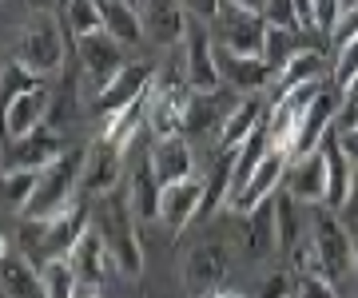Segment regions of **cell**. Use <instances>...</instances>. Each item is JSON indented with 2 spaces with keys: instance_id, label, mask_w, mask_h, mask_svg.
<instances>
[{
  "instance_id": "9a60e30c",
  "label": "cell",
  "mask_w": 358,
  "mask_h": 298,
  "mask_svg": "<svg viewBox=\"0 0 358 298\" xmlns=\"http://www.w3.org/2000/svg\"><path fill=\"white\" fill-rule=\"evenodd\" d=\"M199 211H203V179H183L164 187L159 219L167 223V231H183L192 219H199Z\"/></svg>"
},
{
  "instance_id": "ba28073f",
  "label": "cell",
  "mask_w": 358,
  "mask_h": 298,
  "mask_svg": "<svg viewBox=\"0 0 358 298\" xmlns=\"http://www.w3.org/2000/svg\"><path fill=\"white\" fill-rule=\"evenodd\" d=\"M231 271V251L223 243H199L183 259V290L192 298H215Z\"/></svg>"
},
{
  "instance_id": "7bdbcfd3",
  "label": "cell",
  "mask_w": 358,
  "mask_h": 298,
  "mask_svg": "<svg viewBox=\"0 0 358 298\" xmlns=\"http://www.w3.org/2000/svg\"><path fill=\"white\" fill-rule=\"evenodd\" d=\"M355 274H358V259H355Z\"/></svg>"
},
{
  "instance_id": "7402d4cb",
  "label": "cell",
  "mask_w": 358,
  "mask_h": 298,
  "mask_svg": "<svg viewBox=\"0 0 358 298\" xmlns=\"http://www.w3.org/2000/svg\"><path fill=\"white\" fill-rule=\"evenodd\" d=\"M159 199H164V183L155 179L152 163L143 159V163H136V171H131V179H128V203H131L136 223L159 219Z\"/></svg>"
},
{
  "instance_id": "484cf974",
  "label": "cell",
  "mask_w": 358,
  "mask_h": 298,
  "mask_svg": "<svg viewBox=\"0 0 358 298\" xmlns=\"http://www.w3.org/2000/svg\"><path fill=\"white\" fill-rule=\"evenodd\" d=\"M243 223H247V255L251 259H263L271 251H279L275 246V199H267L263 207L243 215Z\"/></svg>"
},
{
  "instance_id": "d4e9b609",
  "label": "cell",
  "mask_w": 358,
  "mask_h": 298,
  "mask_svg": "<svg viewBox=\"0 0 358 298\" xmlns=\"http://www.w3.org/2000/svg\"><path fill=\"white\" fill-rule=\"evenodd\" d=\"M148 104H152V91H148L136 107H128V112H120V116H112V119H103V135L100 140L112 143L115 151H128V143L136 140L140 128L148 124Z\"/></svg>"
},
{
  "instance_id": "44dd1931",
  "label": "cell",
  "mask_w": 358,
  "mask_h": 298,
  "mask_svg": "<svg viewBox=\"0 0 358 298\" xmlns=\"http://www.w3.org/2000/svg\"><path fill=\"white\" fill-rule=\"evenodd\" d=\"M322 68H327V56H322V48H303V52L294 56L291 64H287V68L279 72V76H275L271 100L279 104L287 91L303 88V84H322Z\"/></svg>"
},
{
  "instance_id": "4316f807",
  "label": "cell",
  "mask_w": 358,
  "mask_h": 298,
  "mask_svg": "<svg viewBox=\"0 0 358 298\" xmlns=\"http://www.w3.org/2000/svg\"><path fill=\"white\" fill-rule=\"evenodd\" d=\"M299 239H303V215H299V203H294L287 191L275 195V246L282 255H294L299 251Z\"/></svg>"
},
{
  "instance_id": "74e56055",
  "label": "cell",
  "mask_w": 358,
  "mask_h": 298,
  "mask_svg": "<svg viewBox=\"0 0 358 298\" xmlns=\"http://www.w3.org/2000/svg\"><path fill=\"white\" fill-rule=\"evenodd\" d=\"M294 278H299V295L294 298H338L334 295V283L327 274H299L294 271Z\"/></svg>"
},
{
  "instance_id": "60d3db41",
  "label": "cell",
  "mask_w": 358,
  "mask_h": 298,
  "mask_svg": "<svg viewBox=\"0 0 358 298\" xmlns=\"http://www.w3.org/2000/svg\"><path fill=\"white\" fill-rule=\"evenodd\" d=\"M350 207H358V167H355V191H350Z\"/></svg>"
},
{
  "instance_id": "f1b7e54d",
  "label": "cell",
  "mask_w": 358,
  "mask_h": 298,
  "mask_svg": "<svg viewBox=\"0 0 358 298\" xmlns=\"http://www.w3.org/2000/svg\"><path fill=\"white\" fill-rule=\"evenodd\" d=\"M36 187H40V171H4V183H0L4 207L13 215H24L28 203L36 199Z\"/></svg>"
},
{
  "instance_id": "ac0fdd59",
  "label": "cell",
  "mask_w": 358,
  "mask_h": 298,
  "mask_svg": "<svg viewBox=\"0 0 358 298\" xmlns=\"http://www.w3.org/2000/svg\"><path fill=\"white\" fill-rule=\"evenodd\" d=\"M120 159H124V151H115L112 143L100 140L88 151V159H84V179H80V187L88 195L108 199L115 191V179H120Z\"/></svg>"
},
{
  "instance_id": "8fae6325",
  "label": "cell",
  "mask_w": 358,
  "mask_h": 298,
  "mask_svg": "<svg viewBox=\"0 0 358 298\" xmlns=\"http://www.w3.org/2000/svg\"><path fill=\"white\" fill-rule=\"evenodd\" d=\"M140 8V24H143V40L152 44H176V40L187 36V4H176V0H148V4H136Z\"/></svg>"
},
{
  "instance_id": "83f0119b",
  "label": "cell",
  "mask_w": 358,
  "mask_h": 298,
  "mask_svg": "<svg viewBox=\"0 0 358 298\" xmlns=\"http://www.w3.org/2000/svg\"><path fill=\"white\" fill-rule=\"evenodd\" d=\"M303 48H319V44H307L303 32H287V28H271L267 32V48H263V60L271 64V72L279 76L282 68L291 64L294 56L303 52Z\"/></svg>"
},
{
  "instance_id": "52a82bcc",
  "label": "cell",
  "mask_w": 358,
  "mask_h": 298,
  "mask_svg": "<svg viewBox=\"0 0 358 298\" xmlns=\"http://www.w3.org/2000/svg\"><path fill=\"white\" fill-rule=\"evenodd\" d=\"M13 60H20L32 76H48V72H56L60 60H64V36H60V24H56L52 16H36V20L20 32V40H16V56Z\"/></svg>"
},
{
  "instance_id": "ee69618b",
  "label": "cell",
  "mask_w": 358,
  "mask_h": 298,
  "mask_svg": "<svg viewBox=\"0 0 358 298\" xmlns=\"http://www.w3.org/2000/svg\"><path fill=\"white\" fill-rule=\"evenodd\" d=\"M88 298H96V295H88Z\"/></svg>"
},
{
  "instance_id": "7c38bea8",
  "label": "cell",
  "mask_w": 358,
  "mask_h": 298,
  "mask_svg": "<svg viewBox=\"0 0 358 298\" xmlns=\"http://www.w3.org/2000/svg\"><path fill=\"white\" fill-rule=\"evenodd\" d=\"M287 195L303 207H322L327 203V156L322 147L315 156L291 159V171H287Z\"/></svg>"
},
{
  "instance_id": "5b68a950",
  "label": "cell",
  "mask_w": 358,
  "mask_h": 298,
  "mask_svg": "<svg viewBox=\"0 0 358 298\" xmlns=\"http://www.w3.org/2000/svg\"><path fill=\"white\" fill-rule=\"evenodd\" d=\"M192 16V13H187ZM183 52H187V64H183V84L199 96H211V91L223 88V76H219V48L215 40L207 36V24L195 20L187 24V36H183Z\"/></svg>"
},
{
  "instance_id": "d6986e66",
  "label": "cell",
  "mask_w": 358,
  "mask_h": 298,
  "mask_svg": "<svg viewBox=\"0 0 358 298\" xmlns=\"http://www.w3.org/2000/svg\"><path fill=\"white\" fill-rule=\"evenodd\" d=\"M219 76H223L227 88L259 91V88H267L271 80H275V72H271V64L263 60V56H231V52L219 48Z\"/></svg>"
},
{
  "instance_id": "4dcf8cb0",
  "label": "cell",
  "mask_w": 358,
  "mask_h": 298,
  "mask_svg": "<svg viewBox=\"0 0 358 298\" xmlns=\"http://www.w3.org/2000/svg\"><path fill=\"white\" fill-rule=\"evenodd\" d=\"M64 20H68V28H72V36L76 40L103 32L100 0H72V4H64Z\"/></svg>"
},
{
  "instance_id": "f546056e",
  "label": "cell",
  "mask_w": 358,
  "mask_h": 298,
  "mask_svg": "<svg viewBox=\"0 0 358 298\" xmlns=\"http://www.w3.org/2000/svg\"><path fill=\"white\" fill-rule=\"evenodd\" d=\"M40 278H44V295L48 298H76L80 290V274L72 267V259H52L40 267Z\"/></svg>"
},
{
  "instance_id": "1f68e13d",
  "label": "cell",
  "mask_w": 358,
  "mask_h": 298,
  "mask_svg": "<svg viewBox=\"0 0 358 298\" xmlns=\"http://www.w3.org/2000/svg\"><path fill=\"white\" fill-rule=\"evenodd\" d=\"M0 84H4V107H8L13 100H20V96H28V91H36L44 80L32 76L20 60H8V64H4V80H0Z\"/></svg>"
},
{
  "instance_id": "4fadbf2b",
  "label": "cell",
  "mask_w": 358,
  "mask_h": 298,
  "mask_svg": "<svg viewBox=\"0 0 358 298\" xmlns=\"http://www.w3.org/2000/svg\"><path fill=\"white\" fill-rule=\"evenodd\" d=\"M322 156H327V203H322V207L331 211V215H338V211L350 207V191H355V163L346 159L343 143H338L334 131H331V140L322 143Z\"/></svg>"
},
{
  "instance_id": "ffe728a7",
  "label": "cell",
  "mask_w": 358,
  "mask_h": 298,
  "mask_svg": "<svg viewBox=\"0 0 358 298\" xmlns=\"http://www.w3.org/2000/svg\"><path fill=\"white\" fill-rule=\"evenodd\" d=\"M0 283L4 298H48L44 295V278L24 255H13V243L4 239V267H0Z\"/></svg>"
},
{
  "instance_id": "3957f363",
  "label": "cell",
  "mask_w": 358,
  "mask_h": 298,
  "mask_svg": "<svg viewBox=\"0 0 358 298\" xmlns=\"http://www.w3.org/2000/svg\"><path fill=\"white\" fill-rule=\"evenodd\" d=\"M267 20H263V4H235L223 0L215 16V48L231 56H263L267 48Z\"/></svg>"
},
{
  "instance_id": "2e32d148",
  "label": "cell",
  "mask_w": 358,
  "mask_h": 298,
  "mask_svg": "<svg viewBox=\"0 0 358 298\" xmlns=\"http://www.w3.org/2000/svg\"><path fill=\"white\" fill-rule=\"evenodd\" d=\"M48 107H52V96H48V88H44V84H40L36 91L20 96V100H13V104L4 107V131H8V143L28 140L32 131L44 128Z\"/></svg>"
},
{
  "instance_id": "8d00e7d4",
  "label": "cell",
  "mask_w": 358,
  "mask_h": 298,
  "mask_svg": "<svg viewBox=\"0 0 358 298\" xmlns=\"http://www.w3.org/2000/svg\"><path fill=\"white\" fill-rule=\"evenodd\" d=\"M294 295H299V278H294L291 271L271 274V278H263V286H259V298H294Z\"/></svg>"
},
{
  "instance_id": "b9f144b4",
  "label": "cell",
  "mask_w": 358,
  "mask_h": 298,
  "mask_svg": "<svg viewBox=\"0 0 358 298\" xmlns=\"http://www.w3.org/2000/svg\"><path fill=\"white\" fill-rule=\"evenodd\" d=\"M215 298H243V295H235V290H219Z\"/></svg>"
},
{
  "instance_id": "7a4b0ae2",
  "label": "cell",
  "mask_w": 358,
  "mask_h": 298,
  "mask_svg": "<svg viewBox=\"0 0 358 298\" xmlns=\"http://www.w3.org/2000/svg\"><path fill=\"white\" fill-rule=\"evenodd\" d=\"M84 159L80 151H68L60 163H52L48 171H40V187H36V199L28 203V211L20 219L28 223H56L60 215L76 207L72 199H76V183L84 179Z\"/></svg>"
},
{
  "instance_id": "e0dca14e",
  "label": "cell",
  "mask_w": 358,
  "mask_h": 298,
  "mask_svg": "<svg viewBox=\"0 0 358 298\" xmlns=\"http://www.w3.org/2000/svg\"><path fill=\"white\" fill-rule=\"evenodd\" d=\"M72 267H76L80 274V286H100L108 274H112V255H108V243H103V234L96 231V223H92L88 231H84V239L76 243V251H72Z\"/></svg>"
},
{
  "instance_id": "6da1fadb",
  "label": "cell",
  "mask_w": 358,
  "mask_h": 298,
  "mask_svg": "<svg viewBox=\"0 0 358 298\" xmlns=\"http://www.w3.org/2000/svg\"><path fill=\"white\" fill-rule=\"evenodd\" d=\"M96 231H100L103 243H108V255H112L115 271H124L128 278H136V274L143 271V246H140V234H136V215H131L128 195L112 191L103 199Z\"/></svg>"
},
{
  "instance_id": "f35d334b",
  "label": "cell",
  "mask_w": 358,
  "mask_h": 298,
  "mask_svg": "<svg viewBox=\"0 0 358 298\" xmlns=\"http://www.w3.org/2000/svg\"><path fill=\"white\" fill-rule=\"evenodd\" d=\"M294 13H299V32H319L315 28V0H294Z\"/></svg>"
},
{
  "instance_id": "e575fe53",
  "label": "cell",
  "mask_w": 358,
  "mask_h": 298,
  "mask_svg": "<svg viewBox=\"0 0 358 298\" xmlns=\"http://www.w3.org/2000/svg\"><path fill=\"white\" fill-rule=\"evenodd\" d=\"M343 52H338V60H334V76H338V91L346 88V84H355L358 80V36L346 40V44H338Z\"/></svg>"
},
{
  "instance_id": "cb8c5ba5",
  "label": "cell",
  "mask_w": 358,
  "mask_h": 298,
  "mask_svg": "<svg viewBox=\"0 0 358 298\" xmlns=\"http://www.w3.org/2000/svg\"><path fill=\"white\" fill-rule=\"evenodd\" d=\"M103 13V32L115 40V44H140L143 40V24H140V8L128 4V0H100Z\"/></svg>"
},
{
  "instance_id": "277c9868",
  "label": "cell",
  "mask_w": 358,
  "mask_h": 298,
  "mask_svg": "<svg viewBox=\"0 0 358 298\" xmlns=\"http://www.w3.org/2000/svg\"><path fill=\"white\" fill-rule=\"evenodd\" d=\"M315 259H319V267L327 271L331 283L355 271V259H358V246L350 239V231L327 207H315Z\"/></svg>"
},
{
  "instance_id": "d6a6232c",
  "label": "cell",
  "mask_w": 358,
  "mask_h": 298,
  "mask_svg": "<svg viewBox=\"0 0 358 298\" xmlns=\"http://www.w3.org/2000/svg\"><path fill=\"white\" fill-rule=\"evenodd\" d=\"M263 20H267V28H287V32H299L294 0H271V4H263Z\"/></svg>"
},
{
  "instance_id": "836d02e7",
  "label": "cell",
  "mask_w": 358,
  "mask_h": 298,
  "mask_svg": "<svg viewBox=\"0 0 358 298\" xmlns=\"http://www.w3.org/2000/svg\"><path fill=\"white\" fill-rule=\"evenodd\" d=\"M343 13H346L343 0H315V28L322 36H334L338 24H343Z\"/></svg>"
},
{
  "instance_id": "5bb4252c",
  "label": "cell",
  "mask_w": 358,
  "mask_h": 298,
  "mask_svg": "<svg viewBox=\"0 0 358 298\" xmlns=\"http://www.w3.org/2000/svg\"><path fill=\"white\" fill-rule=\"evenodd\" d=\"M148 163H152L155 179L171 187V183H183V179H195V159H192V143L183 135H171V140H155L152 151H148Z\"/></svg>"
},
{
  "instance_id": "9c48e42d",
  "label": "cell",
  "mask_w": 358,
  "mask_h": 298,
  "mask_svg": "<svg viewBox=\"0 0 358 298\" xmlns=\"http://www.w3.org/2000/svg\"><path fill=\"white\" fill-rule=\"evenodd\" d=\"M152 88H155V64H128L112 88L92 100V116H100V119L120 116V112H128V107L140 104Z\"/></svg>"
},
{
  "instance_id": "603a6c76",
  "label": "cell",
  "mask_w": 358,
  "mask_h": 298,
  "mask_svg": "<svg viewBox=\"0 0 358 298\" xmlns=\"http://www.w3.org/2000/svg\"><path fill=\"white\" fill-rule=\"evenodd\" d=\"M263 124H267L263 104H259V100H239V107H235L227 116V124L219 128V151H239Z\"/></svg>"
},
{
  "instance_id": "ab89813d",
  "label": "cell",
  "mask_w": 358,
  "mask_h": 298,
  "mask_svg": "<svg viewBox=\"0 0 358 298\" xmlns=\"http://www.w3.org/2000/svg\"><path fill=\"white\" fill-rule=\"evenodd\" d=\"M338 143H343L346 159H350V163L358 167V131H343V135H338Z\"/></svg>"
},
{
  "instance_id": "d590c367",
  "label": "cell",
  "mask_w": 358,
  "mask_h": 298,
  "mask_svg": "<svg viewBox=\"0 0 358 298\" xmlns=\"http://www.w3.org/2000/svg\"><path fill=\"white\" fill-rule=\"evenodd\" d=\"M343 131H358V80L338 91V135Z\"/></svg>"
},
{
  "instance_id": "30bf717a",
  "label": "cell",
  "mask_w": 358,
  "mask_h": 298,
  "mask_svg": "<svg viewBox=\"0 0 358 298\" xmlns=\"http://www.w3.org/2000/svg\"><path fill=\"white\" fill-rule=\"evenodd\" d=\"M64 156H68L64 140L56 135V128H40V131H32L28 140L8 143V151H4V171H48L52 163H60Z\"/></svg>"
},
{
  "instance_id": "8992f818",
  "label": "cell",
  "mask_w": 358,
  "mask_h": 298,
  "mask_svg": "<svg viewBox=\"0 0 358 298\" xmlns=\"http://www.w3.org/2000/svg\"><path fill=\"white\" fill-rule=\"evenodd\" d=\"M76 56H80V68H84V80H88L92 100L103 96V91L120 80V72L128 68V60H124V44H115L108 32H96V36L76 40Z\"/></svg>"
}]
</instances>
